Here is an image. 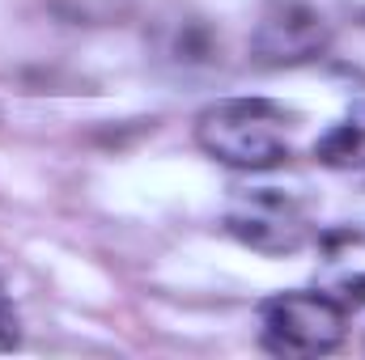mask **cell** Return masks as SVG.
<instances>
[{"label": "cell", "instance_id": "obj_5", "mask_svg": "<svg viewBox=\"0 0 365 360\" xmlns=\"http://www.w3.org/2000/svg\"><path fill=\"white\" fill-rule=\"evenodd\" d=\"M319 292H327L344 309L365 305V242L327 238V263H323V275H319Z\"/></svg>", "mask_w": 365, "mask_h": 360}, {"label": "cell", "instance_id": "obj_3", "mask_svg": "<svg viewBox=\"0 0 365 360\" xmlns=\"http://www.w3.org/2000/svg\"><path fill=\"white\" fill-rule=\"evenodd\" d=\"M331 47V21L314 0H264L251 30V60L259 68H297L323 60Z\"/></svg>", "mask_w": 365, "mask_h": 360}, {"label": "cell", "instance_id": "obj_2", "mask_svg": "<svg viewBox=\"0 0 365 360\" xmlns=\"http://www.w3.org/2000/svg\"><path fill=\"white\" fill-rule=\"evenodd\" d=\"M349 309L327 292H276L259 305V339L276 356H327L344 344Z\"/></svg>", "mask_w": 365, "mask_h": 360}, {"label": "cell", "instance_id": "obj_1", "mask_svg": "<svg viewBox=\"0 0 365 360\" xmlns=\"http://www.w3.org/2000/svg\"><path fill=\"white\" fill-rule=\"evenodd\" d=\"M293 123L297 115L268 97H221L200 110L195 144L212 162L242 174L276 170L293 153Z\"/></svg>", "mask_w": 365, "mask_h": 360}, {"label": "cell", "instance_id": "obj_7", "mask_svg": "<svg viewBox=\"0 0 365 360\" xmlns=\"http://www.w3.org/2000/svg\"><path fill=\"white\" fill-rule=\"evenodd\" d=\"M212 55H217V38L204 21H195V17L175 21L170 43H166V60H175L179 68H195V64H212Z\"/></svg>", "mask_w": 365, "mask_h": 360}, {"label": "cell", "instance_id": "obj_6", "mask_svg": "<svg viewBox=\"0 0 365 360\" xmlns=\"http://www.w3.org/2000/svg\"><path fill=\"white\" fill-rule=\"evenodd\" d=\"M314 157L323 166L349 170V166H365V106H353L336 127H327L314 144Z\"/></svg>", "mask_w": 365, "mask_h": 360}, {"label": "cell", "instance_id": "obj_4", "mask_svg": "<svg viewBox=\"0 0 365 360\" xmlns=\"http://www.w3.org/2000/svg\"><path fill=\"white\" fill-rule=\"evenodd\" d=\"M225 229L238 242H247L251 250H264V255H293L310 238L306 208L289 191H276V186H251V191H242L230 203Z\"/></svg>", "mask_w": 365, "mask_h": 360}]
</instances>
